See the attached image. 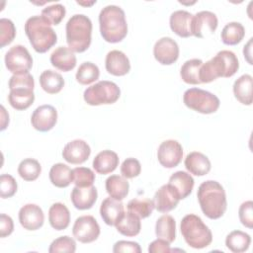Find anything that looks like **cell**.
Here are the masks:
<instances>
[{
	"label": "cell",
	"mask_w": 253,
	"mask_h": 253,
	"mask_svg": "<svg viewBox=\"0 0 253 253\" xmlns=\"http://www.w3.org/2000/svg\"><path fill=\"white\" fill-rule=\"evenodd\" d=\"M73 183L77 187L93 186L95 181V173L87 167H76L72 169Z\"/></svg>",
	"instance_id": "ab89813d"
},
{
	"label": "cell",
	"mask_w": 253,
	"mask_h": 253,
	"mask_svg": "<svg viewBox=\"0 0 253 253\" xmlns=\"http://www.w3.org/2000/svg\"><path fill=\"white\" fill-rule=\"evenodd\" d=\"M252 38L249 40V42H247V44L244 46L243 49V53H244V57L246 58V60L248 61L249 64H252V60H251V44H252Z\"/></svg>",
	"instance_id": "f5cc1de1"
},
{
	"label": "cell",
	"mask_w": 253,
	"mask_h": 253,
	"mask_svg": "<svg viewBox=\"0 0 253 253\" xmlns=\"http://www.w3.org/2000/svg\"><path fill=\"white\" fill-rule=\"evenodd\" d=\"M115 226L117 230L125 236H136L140 232L141 228L140 218L134 213L127 211L123 214V216L120 218Z\"/></svg>",
	"instance_id": "f546056e"
},
{
	"label": "cell",
	"mask_w": 253,
	"mask_h": 253,
	"mask_svg": "<svg viewBox=\"0 0 253 253\" xmlns=\"http://www.w3.org/2000/svg\"><path fill=\"white\" fill-rule=\"evenodd\" d=\"M179 199L168 184L161 186L153 198L154 207L159 212H168L174 210L179 204Z\"/></svg>",
	"instance_id": "44dd1931"
},
{
	"label": "cell",
	"mask_w": 253,
	"mask_h": 253,
	"mask_svg": "<svg viewBox=\"0 0 253 253\" xmlns=\"http://www.w3.org/2000/svg\"><path fill=\"white\" fill-rule=\"evenodd\" d=\"M245 36V29L238 22H230L226 24L220 34L221 41L224 44L235 45L239 43Z\"/></svg>",
	"instance_id": "e575fe53"
},
{
	"label": "cell",
	"mask_w": 253,
	"mask_h": 253,
	"mask_svg": "<svg viewBox=\"0 0 253 253\" xmlns=\"http://www.w3.org/2000/svg\"><path fill=\"white\" fill-rule=\"evenodd\" d=\"M125 213L124 205L121 201L113 198H106L100 207V214L103 221L108 225H116Z\"/></svg>",
	"instance_id": "ffe728a7"
},
{
	"label": "cell",
	"mask_w": 253,
	"mask_h": 253,
	"mask_svg": "<svg viewBox=\"0 0 253 253\" xmlns=\"http://www.w3.org/2000/svg\"><path fill=\"white\" fill-rule=\"evenodd\" d=\"M77 3L79 4V5H84V6H91V5H93L94 3H96V1H92V2H90V3H84V2H79V1H77Z\"/></svg>",
	"instance_id": "db71d44e"
},
{
	"label": "cell",
	"mask_w": 253,
	"mask_h": 253,
	"mask_svg": "<svg viewBox=\"0 0 253 253\" xmlns=\"http://www.w3.org/2000/svg\"><path fill=\"white\" fill-rule=\"evenodd\" d=\"M238 215L241 223L245 227L252 228L253 227V202L246 201L242 203L239 207Z\"/></svg>",
	"instance_id": "7dc6e473"
},
{
	"label": "cell",
	"mask_w": 253,
	"mask_h": 253,
	"mask_svg": "<svg viewBox=\"0 0 253 253\" xmlns=\"http://www.w3.org/2000/svg\"><path fill=\"white\" fill-rule=\"evenodd\" d=\"M91 154L89 144L82 139H74L68 142L62 150V157L71 164L84 163Z\"/></svg>",
	"instance_id": "2e32d148"
},
{
	"label": "cell",
	"mask_w": 253,
	"mask_h": 253,
	"mask_svg": "<svg viewBox=\"0 0 253 253\" xmlns=\"http://www.w3.org/2000/svg\"><path fill=\"white\" fill-rule=\"evenodd\" d=\"M155 234L158 238L172 243L176 238V221L169 214L161 215L155 224Z\"/></svg>",
	"instance_id": "1f68e13d"
},
{
	"label": "cell",
	"mask_w": 253,
	"mask_h": 253,
	"mask_svg": "<svg viewBox=\"0 0 253 253\" xmlns=\"http://www.w3.org/2000/svg\"><path fill=\"white\" fill-rule=\"evenodd\" d=\"M99 25L101 36L108 42H120L127 35L126 14L119 6L104 7L99 14Z\"/></svg>",
	"instance_id": "7a4b0ae2"
},
{
	"label": "cell",
	"mask_w": 253,
	"mask_h": 253,
	"mask_svg": "<svg viewBox=\"0 0 253 253\" xmlns=\"http://www.w3.org/2000/svg\"><path fill=\"white\" fill-rule=\"evenodd\" d=\"M193 15L185 10H178L171 14L169 24L171 30L181 38H189L191 35V21Z\"/></svg>",
	"instance_id": "cb8c5ba5"
},
{
	"label": "cell",
	"mask_w": 253,
	"mask_h": 253,
	"mask_svg": "<svg viewBox=\"0 0 253 253\" xmlns=\"http://www.w3.org/2000/svg\"><path fill=\"white\" fill-rule=\"evenodd\" d=\"M106 70L115 76H124L130 70L128 57L121 50L114 49L107 53L105 60Z\"/></svg>",
	"instance_id": "e0dca14e"
},
{
	"label": "cell",
	"mask_w": 253,
	"mask_h": 253,
	"mask_svg": "<svg viewBox=\"0 0 253 253\" xmlns=\"http://www.w3.org/2000/svg\"><path fill=\"white\" fill-rule=\"evenodd\" d=\"M57 122V111L51 105L39 106L31 117V124L35 129L45 132L50 130Z\"/></svg>",
	"instance_id": "5bb4252c"
},
{
	"label": "cell",
	"mask_w": 253,
	"mask_h": 253,
	"mask_svg": "<svg viewBox=\"0 0 253 253\" xmlns=\"http://www.w3.org/2000/svg\"><path fill=\"white\" fill-rule=\"evenodd\" d=\"M50 63L56 69L67 72L75 67L76 56L69 47L58 46L50 54Z\"/></svg>",
	"instance_id": "7402d4cb"
},
{
	"label": "cell",
	"mask_w": 253,
	"mask_h": 253,
	"mask_svg": "<svg viewBox=\"0 0 253 253\" xmlns=\"http://www.w3.org/2000/svg\"><path fill=\"white\" fill-rule=\"evenodd\" d=\"M181 233L186 243L195 249L208 247L212 241L211 229L196 214L185 215L181 220Z\"/></svg>",
	"instance_id": "8992f818"
},
{
	"label": "cell",
	"mask_w": 253,
	"mask_h": 253,
	"mask_svg": "<svg viewBox=\"0 0 253 253\" xmlns=\"http://www.w3.org/2000/svg\"><path fill=\"white\" fill-rule=\"evenodd\" d=\"M121 96L119 86L108 80H103L88 87L83 94L84 101L90 106L110 105L116 103Z\"/></svg>",
	"instance_id": "52a82bcc"
},
{
	"label": "cell",
	"mask_w": 253,
	"mask_h": 253,
	"mask_svg": "<svg viewBox=\"0 0 253 253\" xmlns=\"http://www.w3.org/2000/svg\"><path fill=\"white\" fill-rule=\"evenodd\" d=\"M25 33L32 47L39 53L49 50L57 42L51 25L42 16H32L25 23Z\"/></svg>",
	"instance_id": "277c9868"
},
{
	"label": "cell",
	"mask_w": 253,
	"mask_h": 253,
	"mask_svg": "<svg viewBox=\"0 0 253 253\" xmlns=\"http://www.w3.org/2000/svg\"><path fill=\"white\" fill-rule=\"evenodd\" d=\"M75 250H76V243L74 239L67 235L60 236L54 239L48 248L49 253H58V252L73 253L75 252Z\"/></svg>",
	"instance_id": "b9f144b4"
},
{
	"label": "cell",
	"mask_w": 253,
	"mask_h": 253,
	"mask_svg": "<svg viewBox=\"0 0 253 253\" xmlns=\"http://www.w3.org/2000/svg\"><path fill=\"white\" fill-rule=\"evenodd\" d=\"M5 65L13 74H25L32 68L33 58L24 45L16 44L6 52Z\"/></svg>",
	"instance_id": "9c48e42d"
},
{
	"label": "cell",
	"mask_w": 253,
	"mask_h": 253,
	"mask_svg": "<svg viewBox=\"0 0 253 253\" xmlns=\"http://www.w3.org/2000/svg\"><path fill=\"white\" fill-rule=\"evenodd\" d=\"M141 165L135 158H126L121 165V174L126 179H132L140 174Z\"/></svg>",
	"instance_id": "f6af8a7d"
},
{
	"label": "cell",
	"mask_w": 253,
	"mask_h": 253,
	"mask_svg": "<svg viewBox=\"0 0 253 253\" xmlns=\"http://www.w3.org/2000/svg\"><path fill=\"white\" fill-rule=\"evenodd\" d=\"M250 243V235L241 230H233L225 238L226 247L233 253L245 252L249 248Z\"/></svg>",
	"instance_id": "836d02e7"
},
{
	"label": "cell",
	"mask_w": 253,
	"mask_h": 253,
	"mask_svg": "<svg viewBox=\"0 0 253 253\" xmlns=\"http://www.w3.org/2000/svg\"><path fill=\"white\" fill-rule=\"evenodd\" d=\"M48 221L55 230L66 229L70 222V212L67 207L61 203L53 204L48 210Z\"/></svg>",
	"instance_id": "484cf974"
},
{
	"label": "cell",
	"mask_w": 253,
	"mask_h": 253,
	"mask_svg": "<svg viewBox=\"0 0 253 253\" xmlns=\"http://www.w3.org/2000/svg\"><path fill=\"white\" fill-rule=\"evenodd\" d=\"M9 124V115L4 106H1V130H4Z\"/></svg>",
	"instance_id": "816d5d0a"
},
{
	"label": "cell",
	"mask_w": 253,
	"mask_h": 253,
	"mask_svg": "<svg viewBox=\"0 0 253 253\" xmlns=\"http://www.w3.org/2000/svg\"><path fill=\"white\" fill-rule=\"evenodd\" d=\"M185 167L195 176H204L211 171V164L208 156L202 152L193 151L186 156Z\"/></svg>",
	"instance_id": "603a6c76"
},
{
	"label": "cell",
	"mask_w": 253,
	"mask_h": 253,
	"mask_svg": "<svg viewBox=\"0 0 253 253\" xmlns=\"http://www.w3.org/2000/svg\"><path fill=\"white\" fill-rule=\"evenodd\" d=\"M9 104L18 111L28 109L35 101L34 90L29 88H15L8 95Z\"/></svg>",
	"instance_id": "4316f807"
},
{
	"label": "cell",
	"mask_w": 253,
	"mask_h": 253,
	"mask_svg": "<svg viewBox=\"0 0 253 253\" xmlns=\"http://www.w3.org/2000/svg\"><path fill=\"white\" fill-rule=\"evenodd\" d=\"M198 201L204 214L211 219L221 217L227 208L226 195L223 187L216 181L203 182L198 189Z\"/></svg>",
	"instance_id": "6da1fadb"
},
{
	"label": "cell",
	"mask_w": 253,
	"mask_h": 253,
	"mask_svg": "<svg viewBox=\"0 0 253 253\" xmlns=\"http://www.w3.org/2000/svg\"><path fill=\"white\" fill-rule=\"evenodd\" d=\"M153 55L163 65L173 64L179 57V46L172 38H161L153 46Z\"/></svg>",
	"instance_id": "4fadbf2b"
},
{
	"label": "cell",
	"mask_w": 253,
	"mask_h": 253,
	"mask_svg": "<svg viewBox=\"0 0 253 253\" xmlns=\"http://www.w3.org/2000/svg\"><path fill=\"white\" fill-rule=\"evenodd\" d=\"M119 166V156L112 150L99 152L93 160V168L99 174L106 175L112 173Z\"/></svg>",
	"instance_id": "d4e9b609"
},
{
	"label": "cell",
	"mask_w": 253,
	"mask_h": 253,
	"mask_svg": "<svg viewBox=\"0 0 253 253\" xmlns=\"http://www.w3.org/2000/svg\"><path fill=\"white\" fill-rule=\"evenodd\" d=\"M183 102L189 109L206 115L215 113L220 105L219 99L214 94L200 88L186 90L183 95Z\"/></svg>",
	"instance_id": "ba28073f"
},
{
	"label": "cell",
	"mask_w": 253,
	"mask_h": 253,
	"mask_svg": "<svg viewBox=\"0 0 253 253\" xmlns=\"http://www.w3.org/2000/svg\"><path fill=\"white\" fill-rule=\"evenodd\" d=\"M234 97L243 105L252 104V76L243 74L233 84Z\"/></svg>",
	"instance_id": "f1b7e54d"
},
{
	"label": "cell",
	"mask_w": 253,
	"mask_h": 253,
	"mask_svg": "<svg viewBox=\"0 0 253 253\" xmlns=\"http://www.w3.org/2000/svg\"><path fill=\"white\" fill-rule=\"evenodd\" d=\"M17 182L13 176L2 174L0 176V196L3 199L13 197L17 192Z\"/></svg>",
	"instance_id": "ee69618b"
},
{
	"label": "cell",
	"mask_w": 253,
	"mask_h": 253,
	"mask_svg": "<svg viewBox=\"0 0 253 253\" xmlns=\"http://www.w3.org/2000/svg\"><path fill=\"white\" fill-rule=\"evenodd\" d=\"M40 84L44 92L48 94H57L64 86V79L61 74L48 69L41 74Z\"/></svg>",
	"instance_id": "d6a6232c"
},
{
	"label": "cell",
	"mask_w": 253,
	"mask_h": 253,
	"mask_svg": "<svg viewBox=\"0 0 253 253\" xmlns=\"http://www.w3.org/2000/svg\"><path fill=\"white\" fill-rule=\"evenodd\" d=\"M73 236L81 243H91L100 235V226L92 215H82L76 218L72 227Z\"/></svg>",
	"instance_id": "30bf717a"
},
{
	"label": "cell",
	"mask_w": 253,
	"mask_h": 253,
	"mask_svg": "<svg viewBox=\"0 0 253 253\" xmlns=\"http://www.w3.org/2000/svg\"><path fill=\"white\" fill-rule=\"evenodd\" d=\"M170 243H168L167 241L163 240V239H160V238H157L156 240L152 241L149 246H148V252L150 253H159V252H162V253H168V252H171L172 249L170 248Z\"/></svg>",
	"instance_id": "f907efd6"
},
{
	"label": "cell",
	"mask_w": 253,
	"mask_h": 253,
	"mask_svg": "<svg viewBox=\"0 0 253 253\" xmlns=\"http://www.w3.org/2000/svg\"><path fill=\"white\" fill-rule=\"evenodd\" d=\"M66 42L73 52H84L91 44L92 22L83 14H75L67 21Z\"/></svg>",
	"instance_id": "5b68a950"
},
{
	"label": "cell",
	"mask_w": 253,
	"mask_h": 253,
	"mask_svg": "<svg viewBox=\"0 0 253 253\" xmlns=\"http://www.w3.org/2000/svg\"><path fill=\"white\" fill-rule=\"evenodd\" d=\"M9 89L15 88H29L34 90L35 81L34 77L30 73L25 74H14L9 80Z\"/></svg>",
	"instance_id": "bcb514c9"
},
{
	"label": "cell",
	"mask_w": 253,
	"mask_h": 253,
	"mask_svg": "<svg viewBox=\"0 0 253 253\" xmlns=\"http://www.w3.org/2000/svg\"><path fill=\"white\" fill-rule=\"evenodd\" d=\"M218 25L217 17L211 11H201L193 15L191 21V35L204 39L212 35Z\"/></svg>",
	"instance_id": "8fae6325"
},
{
	"label": "cell",
	"mask_w": 253,
	"mask_h": 253,
	"mask_svg": "<svg viewBox=\"0 0 253 253\" xmlns=\"http://www.w3.org/2000/svg\"><path fill=\"white\" fill-rule=\"evenodd\" d=\"M14 230V222L13 219L5 214L1 213L0 214V236L2 238L9 236Z\"/></svg>",
	"instance_id": "681fc988"
},
{
	"label": "cell",
	"mask_w": 253,
	"mask_h": 253,
	"mask_svg": "<svg viewBox=\"0 0 253 253\" xmlns=\"http://www.w3.org/2000/svg\"><path fill=\"white\" fill-rule=\"evenodd\" d=\"M100 76V70L98 66L90 61L83 62L76 72V80L78 83L82 85H89L96 80H98Z\"/></svg>",
	"instance_id": "74e56055"
},
{
	"label": "cell",
	"mask_w": 253,
	"mask_h": 253,
	"mask_svg": "<svg viewBox=\"0 0 253 253\" xmlns=\"http://www.w3.org/2000/svg\"><path fill=\"white\" fill-rule=\"evenodd\" d=\"M114 253H120V252H131V253H140L141 248L137 242L134 241H126V240H120L114 244L113 247Z\"/></svg>",
	"instance_id": "c3c4849f"
},
{
	"label": "cell",
	"mask_w": 253,
	"mask_h": 253,
	"mask_svg": "<svg viewBox=\"0 0 253 253\" xmlns=\"http://www.w3.org/2000/svg\"><path fill=\"white\" fill-rule=\"evenodd\" d=\"M49 180L57 188H66L73 182L72 170L63 163H56L49 170Z\"/></svg>",
	"instance_id": "4dcf8cb0"
},
{
	"label": "cell",
	"mask_w": 253,
	"mask_h": 253,
	"mask_svg": "<svg viewBox=\"0 0 253 253\" xmlns=\"http://www.w3.org/2000/svg\"><path fill=\"white\" fill-rule=\"evenodd\" d=\"M16 36V28L14 23L10 19H0V46L11 43Z\"/></svg>",
	"instance_id": "7bdbcfd3"
},
{
	"label": "cell",
	"mask_w": 253,
	"mask_h": 253,
	"mask_svg": "<svg viewBox=\"0 0 253 253\" xmlns=\"http://www.w3.org/2000/svg\"><path fill=\"white\" fill-rule=\"evenodd\" d=\"M98 193L94 186L77 187L75 186L71 192V202L77 210H89L97 201Z\"/></svg>",
	"instance_id": "d6986e66"
},
{
	"label": "cell",
	"mask_w": 253,
	"mask_h": 253,
	"mask_svg": "<svg viewBox=\"0 0 253 253\" xmlns=\"http://www.w3.org/2000/svg\"><path fill=\"white\" fill-rule=\"evenodd\" d=\"M157 158L159 163L165 168H174L179 165L183 158L182 145L174 139H168L158 147Z\"/></svg>",
	"instance_id": "7c38bea8"
},
{
	"label": "cell",
	"mask_w": 253,
	"mask_h": 253,
	"mask_svg": "<svg viewBox=\"0 0 253 253\" xmlns=\"http://www.w3.org/2000/svg\"><path fill=\"white\" fill-rule=\"evenodd\" d=\"M19 221L25 229L37 230L42 226L44 214L40 206L27 204L19 211Z\"/></svg>",
	"instance_id": "9a60e30c"
},
{
	"label": "cell",
	"mask_w": 253,
	"mask_h": 253,
	"mask_svg": "<svg viewBox=\"0 0 253 253\" xmlns=\"http://www.w3.org/2000/svg\"><path fill=\"white\" fill-rule=\"evenodd\" d=\"M65 7L61 4H52L42 9L41 16L43 17L50 25H58L65 17Z\"/></svg>",
	"instance_id": "60d3db41"
},
{
	"label": "cell",
	"mask_w": 253,
	"mask_h": 253,
	"mask_svg": "<svg viewBox=\"0 0 253 253\" xmlns=\"http://www.w3.org/2000/svg\"><path fill=\"white\" fill-rule=\"evenodd\" d=\"M127 211L137 215L139 218L148 217L155 209L153 200L150 199H132L127 203Z\"/></svg>",
	"instance_id": "f35d334b"
},
{
	"label": "cell",
	"mask_w": 253,
	"mask_h": 253,
	"mask_svg": "<svg viewBox=\"0 0 253 253\" xmlns=\"http://www.w3.org/2000/svg\"><path fill=\"white\" fill-rule=\"evenodd\" d=\"M202 64L203 61L198 58H193L185 61L180 70V76L182 80L187 84H201V81L199 79V71Z\"/></svg>",
	"instance_id": "d590c367"
},
{
	"label": "cell",
	"mask_w": 253,
	"mask_h": 253,
	"mask_svg": "<svg viewBox=\"0 0 253 253\" xmlns=\"http://www.w3.org/2000/svg\"><path fill=\"white\" fill-rule=\"evenodd\" d=\"M195 181L193 177L185 171H177L173 173L168 182V186L173 190L179 200L186 199L194 188Z\"/></svg>",
	"instance_id": "ac0fdd59"
},
{
	"label": "cell",
	"mask_w": 253,
	"mask_h": 253,
	"mask_svg": "<svg viewBox=\"0 0 253 253\" xmlns=\"http://www.w3.org/2000/svg\"><path fill=\"white\" fill-rule=\"evenodd\" d=\"M239 68L238 58L231 50H220L211 59L203 63L199 71L201 83H210L219 77H231Z\"/></svg>",
	"instance_id": "3957f363"
},
{
	"label": "cell",
	"mask_w": 253,
	"mask_h": 253,
	"mask_svg": "<svg viewBox=\"0 0 253 253\" xmlns=\"http://www.w3.org/2000/svg\"><path fill=\"white\" fill-rule=\"evenodd\" d=\"M42 172L40 162L34 158H26L22 160L18 166V173L25 181H35Z\"/></svg>",
	"instance_id": "8d00e7d4"
},
{
	"label": "cell",
	"mask_w": 253,
	"mask_h": 253,
	"mask_svg": "<svg viewBox=\"0 0 253 253\" xmlns=\"http://www.w3.org/2000/svg\"><path fill=\"white\" fill-rule=\"evenodd\" d=\"M106 191L109 194V196L115 200L122 201L124 200L129 190V184L127 180L119 175H111L106 180Z\"/></svg>",
	"instance_id": "83f0119b"
}]
</instances>
